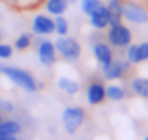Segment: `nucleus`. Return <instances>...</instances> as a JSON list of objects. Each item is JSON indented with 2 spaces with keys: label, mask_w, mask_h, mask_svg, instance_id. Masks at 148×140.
Listing matches in <instances>:
<instances>
[{
  "label": "nucleus",
  "mask_w": 148,
  "mask_h": 140,
  "mask_svg": "<svg viewBox=\"0 0 148 140\" xmlns=\"http://www.w3.org/2000/svg\"><path fill=\"white\" fill-rule=\"evenodd\" d=\"M2 76H5L12 84L23 88V89L28 91V93H35V91L42 86L30 72H26L25 68H19V67H7V65H4Z\"/></svg>",
  "instance_id": "f257e3e1"
},
{
  "label": "nucleus",
  "mask_w": 148,
  "mask_h": 140,
  "mask_svg": "<svg viewBox=\"0 0 148 140\" xmlns=\"http://www.w3.org/2000/svg\"><path fill=\"white\" fill-rule=\"evenodd\" d=\"M54 47H56V53H59L66 61H77L82 54L80 42L73 37H68V35L58 37V40L54 42Z\"/></svg>",
  "instance_id": "f03ea898"
},
{
  "label": "nucleus",
  "mask_w": 148,
  "mask_h": 140,
  "mask_svg": "<svg viewBox=\"0 0 148 140\" xmlns=\"http://www.w3.org/2000/svg\"><path fill=\"white\" fill-rule=\"evenodd\" d=\"M61 121H63V126L66 130V133L73 135L80 130V126L84 124L86 121V110L79 105H71V107H66L61 114Z\"/></svg>",
  "instance_id": "7ed1b4c3"
},
{
  "label": "nucleus",
  "mask_w": 148,
  "mask_h": 140,
  "mask_svg": "<svg viewBox=\"0 0 148 140\" xmlns=\"http://www.w3.org/2000/svg\"><path fill=\"white\" fill-rule=\"evenodd\" d=\"M106 40L110 46L117 47V49H125L131 42H132V32L131 28H127L124 23L119 25H112L106 28Z\"/></svg>",
  "instance_id": "20e7f679"
},
{
  "label": "nucleus",
  "mask_w": 148,
  "mask_h": 140,
  "mask_svg": "<svg viewBox=\"0 0 148 140\" xmlns=\"http://www.w3.org/2000/svg\"><path fill=\"white\" fill-rule=\"evenodd\" d=\"M122 19H127L134 25H146L148 23V11L136 2H124Z\"/></svg>",
  "instance_id": "39448f33"
},
{
  "label": "nucleus",
  "mask_w": 148,
  "mask_h": 140,
  "mask_svg": "<svg viewBox=\"0 0 148 140\" xmlns=\"http://www.w3.org/2000/svg\"><path fill=\"white\" fill-rule=\"evenodd\" d=\"M131 68V63L124 58V60H115L105 67H101V72H103V77L106 81H119L124 77V74Z\"/></svg>",
  "instance_id": "423d86ee"
},
{
  "label": "nucleus",
  "mask_w": 148,
  "mask_h": 140,
  "mask_svg": "<svg viewBox=\"0 0 148 140\" xmlns=\"http://www.w3.org/2000/svg\"><path fill=\"white\" fill-rule=\"evenodd\" d=\"M86 98H87V103L92 105V107L105 103V100H106V86H105V82L99 81V79L91 81L87 84V89H86Z\"/></svg>",
  "instance_id": "0eeeda50"
},
{
  "label": "nucleus",
  "mask_w": 148,
  "mask_h": 140,
  "mask_svg": "<svg viewBox=\"0 0 148 140\" xmlns=\"http://www.w3.org/2000/svg\"><path fill=\"white\" fill-rule=\"evenodd\" d=\"M37 54H38V60L44 67H52L56 65L58 61V53H56V47H54V42L49 40V39H42L38 42V47H37Z\"/></svg>",
  "instance_id": "6e6552de"
},
{
  "label": "nucleus",
  "mask_w": 148,
  "mask_h": 140,
  "mask_svg": "<svg viewBox=\"0 0 148 140\" xmlns=\"http://www.w3.org/2000/svg\"><path fill=\"white\" fill-rule=\"evenodd\" d=\"M32 32L40 37L54 33V19L49 14H37L32 21Z\"/></svg>",
  "instance_id": "1a4fd4ad"
},
{
  "label": "nucleus",
  "mask_w": 148,
  "mask_h": 140,
  "mask_svg": "<svg viewBox=\"0 0 148 140\" xmlns=\"http://www.w3.org/2000/svg\"><path fill=\"white\" fill-rule=\"evenodd\" d=\"M92 54H94L96 61L101 67H105V65H108V63L113 61V49L106 42H94L92 44Z\"/></svg>",
  "instance_id": "9d476101"
},
{
  "label": "nucleus",
  "mask_w": 148,
  "mask_h": 140,
  "mask_svg": "<svg viewBox=\"0 0 148 140\" xmlns=\"http://www.w3.org/2000/svg\"><path fill=\"white\" fill-rule=\"evenodd\" d=\"M89 21L94 30H106L110 26V11L106 9V6L103 4L98 11H94L89 16Z\"/></svg>",
  "instance_id": "9b49d317"
},
{
  "label": "nucleus",
  "mask_w": 148,
  "mask_h": 140,
  "mask_svg": "<svg viewBox=\"0 0 148 140\" xmlns=\"http://www.w3.org/2000/svg\"><path fill=\"white\" fill-rule=\"evenodd\" d=\"M110 11V26L122 23V9H124V0H108L105 4Z\"/></svg>",
  "instance_id": "f8f14e48"
},
{
  "label": "nucleus",
  "mask_w": 148,
  "mask_h": 140,
  "mask_svg": "<svg viewBox=\"0 0 148 140\" xmlns=\"http://www.w3.org/2000/svg\"><path fill=\"white\" fill-rule=\"evenodd\" d=\"M131 89L139 98H148V77L138 76L131 81Z\"/></svg>",
  "instance_id": "ddd939ff"
},
{
  "label": "nucleus",
  "mask_w": 148,
  "mask_h": 140,
  "mask_svg": "<svg viewBox=\"0 0 148 140\" xmlns=\"http://www.w3.org/2000/svg\"><path fill=\"white\" fill-rule=\"evenodd\" d=\"M68 9V0H45V11L51 16H63Z\"/></svg>",
  "instance_id": "4468645a"
},
{
  "label": "nucleus",
  "mask_w": 148,
  "mask_h": 140,
  "mask_svg": "<svg viewBox=\"0 0 148 140\" xmlns=\"http://www.w3.org/2000/svg\"><path fill=\"white\" fill-rule=\"evenodd\" d=\"M23 126L16 119H2L0 121V135H19Z\"/></svg>",
  "instance_id": "2eb2a0df"
},
{
  "label": "nucleus",
  "mask_w": 148,
  "mask_h": 140,
  "mask_svg": "<svg viewBox=\"0 0 148 140\" xmlns=\"http://www.w3.org/2000/svg\"><path fill=\"white\" fill-rule=\"evenodd\" d=\"M58 88L64 91L66 95H77L80 91V84L77 81H73L70 77H59L58 79Z\"/></svg>",
  "instance_id": "dca6fc26"
},
{
  "label": "nucleus",
  "mask_w": 148,
  "mask_h": 140,
  "mask_svg": "<svg viewBox=\"0 0 148 140\" xmlns=\"http://www.w3.org/2000/svg\"><path fill=\"white\" fill-rule=\"evenodd\" d=\"M125 89L119 84H108L106 86V100L110 102H122L125 98Z\"/></svg>",
  "instance_id": "f3484780"
},
{
  "label": "nucleus",
  "mask_w": 148,
  "mask_h": 140,
  "mask_svg": "<svg viewBox=\"0 0 148 140\" xmlns=\"http://www.w3.org/2000/svg\"><path fill=\"white\" fill-rule=\"evenodd\" d=\"M68 32H70L68 19L63 16H56L54 18V33H58V37H63V35H68Z\"/></svg>",
  "instance_id": "a211bd4d"
},
{
  "label": "nucleus",
  "mask_w": 148,
  "mask_h": 140,
  "mask_svg": "<svg viewBox=\"0 0 148 140\" xmlns=\"http://www.w3.org/2000/svg\"><path fill=\"white\" fill-rule=\"evenodd\" d=\"M32 42H33L32 33H21L14 40V47H16V51H26V49H30Z\"/></svg>",
  "instance_id": "6ab92c4d"
},
{
  "label": "nucleus",
  "mask_w": 148,
  "mask_h": 140,
  "mask_svg": "<svg viewBox=\"0 0 148 140\" xmlns=\"http://www.w3.org/2000/svg\"><path fill=\"white\" fill-rule=\"evenodd\" d=\"M103 6L101 0H80V9L86 16H91L94 11H98Z\"/></svg>",
  "instance_id": "aec40b11"
},
{
  "label": "nucleus",
  "mask_w": 148,
  "mask_h": 140,
  "mask_svg": "<svg viewBox=\"0 0 148 140\" xmlns=\"http://www.w3.org/2000/svg\"><path fill=\"white\" fill-rule=\"evenodd\" d=\"M136 60H138V65L148 61V42L136 44Z\"/></svg>",
  "instance_id": "412c9836"
},
{
  "label": "nucleus",
  "mask_w": 148,
  "mask_h": 140,
  "mask_svg": "<svg viewBox=\"0 0 148 140\" xmlns=\"http://www.w3.org/2000/svg\"><path fill=\"white\" fill-rule=\"evenodd\" d=\"M14 53V47L11 44H5V42H0V60H9Z\"/></svg>",
  "instance_id": "4be33fe9"
},
{
  "label": "nucleus",
  "mask_w": 148,
  "mask_h": 140,
  "mask_svg": "<svg viewBox=\"0 0 148 140\" xmlns=\"http://www.w3.org/2000/svg\"><path fill=\"white\" fill-rule=\"evenodd\" d=\"M0 110H2V112H12L14 110V105L11 103V102H0Z\"/></svg>",
  "instance_id": "5701e85b"
},
{
  "label": "nucleus",
  "mask_w": 148,
  "mask_h": 140,
  "mask_svg": "<svg viewBox=\"0 0 148 140\" xmlns=\"http://www.w3.org/2000/svg\"><path fill=\"white\" fill-rule=\"evenodd\" d=\"M0 140H18V135H0Z\"/></svg>",
  "instance_id": "b1692460"
},
{
  "label": "nucleus",
  "mask_w": 148,
  "mask_h": 140,
  "mask_svg": "<svg viewBox=\"0 0 148 140\" xmlns=\"http://www.w3.org/2000/svg\"><path fill=\"white\" fill-rule=\"evenodd\" d=\"M2 68H4V65H2V63H0V76H2Z\"/></svg>",
  "instance_id": "393cba45"
},
{
  "label": "nucleus",
  "mask_w": 148,
  "mask_h": 140,
  "mask_svg": "<svg viewBox=\"0 0 148 140\" xmlns=\"http://www.w3.org/2000/svg\"><path fill=\"white\" fill-rule=\"evenodd\" d=\"M0 121H2V112H0Z\"/></svg>",
  "instance_id": "a878e982"
},
{
  "label": "nucleus",
  "mask_w": 148,
  "mask_h": 140,
  "mask_svg": "<svg viewBox=\"0 0 148 140\" xmlns=\"http://www.w3.org/2000/svg\"><path fill=\"white\" fill-rule=\"evenodd\" d=\"M143 140H148V137H145V138H143Z\"/></svg>",
  "instance_id": "bb28decb"
}]
</instances>
